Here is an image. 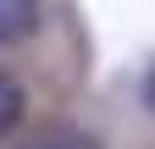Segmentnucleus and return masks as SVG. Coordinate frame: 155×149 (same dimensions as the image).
Here are the masks:
<instances>
[{
    "instance_id": "f03ea898",
    "label": "nucleus",
    "mask_w": 155,
    "mask_h": 149,
    "mask_svg": "<svg viewBox=\"0 0 155 149\" xmlns=\"http://www.w3.org/2000/svg\"><path fill=\"white\" fill-rule=\"evenodd\" d=\"M39 22V0H0V44H17Z\"/></svg>"
},
{
    "instance_id": "f257e3e1",
    "label": "nucleus",
    "mask_w": 155,
    "mask_h": 149,
    "mask_svg": "<svg viewBox=\"0 0 155 149\" xmlns=\"http://www.w3.org/2000/svg\"><path fill=\"white\" fill-rule=\"evenodd\" d=\"M17 149H100V138L83 133V127H45V133L22 138Z\"/></svg>"
},
{
    "instance_id": "7ed1b4c3",
    "label": "nucleus",
    "mask_w": 155,
    "mask_h": 149,
    "mask_svg": "<svg viewBox=\"0 0 155 149\" xmlns=\"http://www.w3.org/2000/svg\"><path fill=\"white\" fill-rule=\"evenodd\" d=\"M17 122H22V88H17L6 72H0V138H6Z\"/></svg>"
}]
</instances>
